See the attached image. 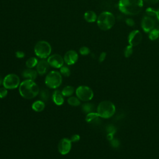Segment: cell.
I'll list each match as a JSON object with an SVG mask.
<instances>
[{"label": "cell", "instance_id": "obj_1", "mask_svg": "<svg viewBox=\"0 0 159 159\" xmlns=\"http://www.w3.org/2000/svg\"><path fill=\"white\" fill-rule=\"evenodd\" d=\"M118 6L122 13L135 16L141 12L143 7V0H120Z\"/></svg>", "mask_w": 159, "mask_h": 159}, {"label": "cell", "instance_id": "obj_2", "mask_svg": "<svg viewBox=\"0 0 159 159\" xmlns=\"http://www.w3.org/2000/svg\"><path fill=\"white\" fill-rule=\"evenodd\" d=\"M19 91L20 96L27 99L34 98L40 92L38 85L31 80H25L19 85Z\"/></svg>", "mask_w": 159, "mask_h": 159}, {"label": "cell", "instance_id": "obj_3", "mask_svg": "<svg viewBox=\"0 0 159 159\" xmlns=\"http://www.w3.org/2000/svg\"><path fill=\"white\" fill-rule=\"evenodd\" d=\"M97 24L100 29L107 30L113 27L115 24V17L109 12H103L97 18Z\"/></svg>", "mask_w": 159, "mask_h": 159}, {"label": "cell", "instance_id": "obj_4", "mask_svg": "<svg viewBox=\"0 0 159 159\" xmlns=\"http://www.w3.org/2000/svg\"><path fill=\"white\" fill-rule=\"evenodd\" d=\"M116 112L115 105L109 101H103L101 102L97 107V113L99 116L107 119L111 117Z\"/></svg>", "mask_w": 159, "mask_h": 159}, {"label": "cell", "instance_id": "obj_5", "mask_svg": "<svg viewBox=\"0 0 159 159\" xmlns=\"http://www.w3.org/2000/svg\"><path fill=\"white\" fill-rule=\"evenodd\" d=\"M62 82V77L60 73L57 71H50L46 76L45 83L47 87L55 89L59 87Z\"/></svg>", "mask_w": 159, "mask_h": 159}, {"label": "cell", "instance_id": "obj_6", "mask_svg": "<svg viewBox=\"0 0 159 159\" xmlns=\"http://www.w3.org/2000/svg\"><path fill=\"white\" fill-rule=\"evenodd\" d=\"M52 47L50 44L44 40L39 41L34 47L35 55L40 58H46L50 55Z\"/></svg>", "mask_w": 159, "mask_h": 159}, {"label": "cell", "instance_id": "obj_7", "mask_svg": "<svg viewBox=\"0 0 159 159\" xmlns=\"http://www.w3.org/2000/svg\"><path fill=\"white\" fill-rule=\"evenodd\" d=\"M77 98L83 101H89L94 96L93 90L87 86H80L76 89Z\"/></svg>", "mask_w": 159, "mask_h": 159}, {"label": "cell", "instance_id": "obj_8", "mask_svg": "<svg viewBox=\"0 0 159 159\" xmlns=\"http://www.w3.org/2000/svg\"><path fill=\"white\" fill-rule=\"evenodd\" d=\"M2 84L7 89H16L20 85V79L16 74L11 73L4 77Z\"/></svg>", "mask_w": 159, "mask_h": 159}, {"label": "cell", "instance_id": "obj_9", "mask_svg": "<svg viewBox=\"0 0 159 159\" xmlns=\"http://www.w3.org/2000/svg\"><path fill=\"white\" fill-rule=\"evenodd\" d=\"M142 40V34L139 30L132 31L128 36V42L130 45L134 47L139 45Z\"/></svg>", "mask_w": 159, "mask_h": 159}, {"label": "cell", "instance_id": "obj_10", "mask_svg": "<svg viewBox=\"0 0 159 159\" xmlns=\"http://www.w3.org/2000/svg\"><path fill=\"white\" fill-rule=\"evenodd\" d=\"M71 148V142L70 139L63 138L61 139L58 145V152L61 155H66L68 153Z\"/></svg>", "mask_w": 159, "mask_h": 159}, {"label": "cell", "instance_id": "obj_11", "mask_svg": "<svg viewBox=\"0 0 159 159\" xmlns=\"http://www.w3.org/2000/svg\"><path fill=\"white\" fill-rule=\"evenodd\" d=\"M48 63L50 66L55 68H60L64 63V59L58 54H53L48 58Z\"/></svg>", "mask_w": 159, "mask_h": 159}, {"label": "cell", "instance_id": "obj_12", "mask_svg": "<svg viewBox=\"0 0 159 159\" xmlns=\"http://www.w3.org/2000/svg\"><path fill=\"white\" fill-rule=\"evenodd\" d=\"M78 58V55L77 52L73 50H70L66 52L64 55V61L68 65L75 64Z\"/></svg>", "mask_w": 159, "mask_h": 159}, {"label": "cell", "instance_id": "obj_13", "mask_svg": "<svg viewBox=\"0 0 159 159\" xmlns=\"http://www.w3.org/2000/svg\"><path fill=\"white\" fill-rule=\"evenodd\" d=\"M142 28L146 33L150 32L154 28L155 22L153 19L149 16H145L142 20Z\"/></svg>", "mask_w": 159, "mask_h": 159}, {"label": "cell", "instance_id": "obj_14", "mask_svg": "<svg viewBox=\"0 0 159 159\" xmlns=\"http://www.w3.org/2000/svg\"><path fill=\"white\" fill-rule=\"evenodd\" d=\"M49 66H50V65L48 64L47 60H41L38 62L36 66L37 71L39 75H43L47 73V71L49 68Z\"/></svg>", "mask_w": 159, "mask_h": 159}, {"label": "cell", "instance_id": "obj_15", "mask_svg": "<svg viewBox=\"0 0 159 159\" xmlns=\"http://www.w3.org/2000/svg\"><path fill=\"white\" fill-rule=\"evenodd\" d=\"M52 99L54 103L58 106L62 105L64 102L63 95L61 93V91L59 90H55L52 94Z\"/></svg>", "mask_w": 159, "mask_h": 159}, {"label": "cell", "instance_id": "obj_16", "mask_svg": "<svg viewBox=\"0 0 159 159\" xmlns=\"http://www.w3.org/2000/svg\"><path fill=\"white\" fill-rule=\"evenodd\" d=\"M22 75V76L26 80H34L37 78V71H36L35 70L32 68H27L24 70Z\"/></svg>", "mask_w": 159, "mask_h": 159}, {"label": "cell", "instance_id": "obj_17", "mask_svg": "<svg viewBox=\"0 0 159 159\" xmlns=\"http://www.w3.org/2000/svg\"><path fill=\"white\" fill-rule=\"evenodd\" d=\"M84 18L88 22H94L97 19V16L94 11H88L84 13Z\"/></svg>", "mask_w": 159, "mask_h": 159}, {"label": "cell", "instance_id": "obj_18", "mask_svg": "<svg viewBox=\"0 0 159 159\" xmlns=\"http://www.w3.org/2000/svg\"><path fill=\"white\" fill-rule=\"evenodd\" d=\"M45 103L43 101H36L32 104V108L35 112H41L45 108Z\"/></svg>", "mask_w": 159, "mask_h": 159}, {"label": "cell", "instance_id": "obj_19", "mask_svg": "<svg viewBox=\"0 0 159 159\" xmlns=\"http://www.w3.org/2000/svg\"><path fill=\"white\" fill-rule=\"evenodd\" d=\"M74 88L71 86H66L63 88V89L61 91V93L63 95V96L68 97L71 96L73 93H74Z\"/></svg>", "mask_w": 159, "mask_h": 159}, {"label": "cell", "instance_id": "obj_20", "mask_svg": "<svg viewBox=\"0 0 159 159\" xmlns=\"http://www.w3.org/2000/svg\"><path fill=\"white\" fill-rule=\"evenodd\" d=\"M38 62V60L35 57H30L26 61L25 65L28 68H32L37 66Z\"/></svg>", "mask_w": 159, "mask_h": 159}, {"label": "cell", "instance_id": "obj_21", "mask_svg": "<svg viewBox=\"0 0 159 159\" xmlns=\"http://www.w3.org/2000/svg\"><path fill=\"white\" fill-rule=\"evenodd\" d=\"M68 103L71 106H78L80 104V101L76 97L70 96L68 99Z\"/></svg>", "mask_w": 159, "mask_h": 159}, {"label": "cell", "instance_id": "obj_22", "mask_svg": "<svg viewBox=\"0 0 159 159\" xmlns=\"http://www.w3.org/2000/svg\"><path fill=\"white\" fill-rule=\"evenodd\" d=\"M81 109L84 112L88 114L93 111L94 106L91 103H85L83 104Z\"/></svg>", "mask_w": 159, "mask_h": 159}, {"label": "cell", "instance_id": "obj_23", "mask_svg": "<svg viewBox=\"0 0 159 159\" xmlns=\"http://www.w3.org/2000/svg\"><path fill=\"white\" fill-rule=\"evenodd\" d=\"M98 117H99V115H98V114L97 112H89V113L86 114L85 120H86V122H90L96 119Z\"/></svg>", "mask_w": 159, "mask_h": 159}, {"label": "cell", "instance_id": "obj_24", "mask_svg": "<svg viewBox=\"0 0 159 159\" xmlns=\"http://www.w3.org/2000/svg\"><path fill=\"white\" fill-rule=\"evenodd\" d=\"M159 37V30L158 29H152L148 35V37L151 40H155L157 39Z\"/></svg>", "mask_w": 159, "mask_h": 159}, {"label": "cell", "instance_id": "obj_25", "mask_svg": "<svg viewBox=\"0 0 159 159\" xmlns=\"http://www.w3.org/2000/svg\"><path fill=\"white\" fill-rule=\"evenodd\" d=\"M40 92V96L41 99H42V101H48L50 98V94H49L48 91L45 89H43Z\"/></svg>", "mask_w": 159, "mask_h": 159}, {"label": "cell", "instance_id": "obj_26", "mask_svg": "<svg viewBox=\"0 0 159 159\" xmlns=\"http://www.w3.org/2000/svg\"><path fill=\"white\" fill-rule=\"evenodd\" d=\"M60 71L61 75H63L65 77H68L71 74L70 70L67 66H62L60 68Z\"/></svg>", "mask_w": 159, "mask_h": 159}, {"label": "cell", "instance_id": "obj_27", "mask_svg": "<svg viewBox=\"0 0 159 159\" xmlns=\"http://www.w3.org/2000/svg\"><path fill=\"white\" fill-rule=\"evenodd\" d=\"M133 53V47L129 45L128 46H127L125 47V48L124 49V56L126 58H128L129 57H130L132 55Z\"/></svg>", "mask_w": 159, "mask_h": 159}, {"label": "cell", "instance_id": "obj_28", "mask_svg": "<svg viewBox=\"0 0 159 159\" xmlns=\"http://www.w3.org/2000/svg\"><path fill=\"white\" fill-rule=\"evenodd\" d=\"M146 14L150 17L155 16L157 17V11L152 7H148L146 9Z\"/></svg>", "mask_w": 159, "mask_h": 159}, {"label": "cell", "instance_id": "obj_29", "mask_svg": "<svg viewBox=\"0 0 159 159\" xmlns=\"http://www.w3.org/2000/svg\"><path fill=\"white\" fill-rule=\"evenodd\" d=\"M80 53L82 55H87L90 53V50L87 47H82L79 50Z\"/></svg>", "mask_w": 159, "mask_h": 159}, {"label": "cell", "instance_id": "obj_30", "mask_svg": "<svg viewBox=\"0 0 159 159\" xmlns=\"http://www.w3.org/2000/svg\"><path fill=\"white\" fill-rule=\"evenodd\" d=\"M7 95V89L5 87L0 88V98H4Z\"/></svg>", "mask_w": 159, "mask_h": 159}, {"label": "cell", "instance_id": "obj_31", "mask_svg": "<svg viewBox=\"0 0 159 159\" xmlns=\"http://www.w3.org/2000/svg\"><path fill=\"white\" fill-rule=\"evenodd\" d=\"M80 136L78 134H74L70 138V140L71 142H77L80 140Z\"/></svg>", "mask_w": 159, "mask_h": 159}, {"label": "cell", "instance_id": "obj_32", "mask_svg": "<svg viewBox=\"0 0 159 159\" xmlns=\"http://www.w3.org/2000/svg\"><path fill=\"white\" fill-rule=\"evenodd\" d=\"M125 23L127 24V25L130 26V27L134 26V24H135V22L134 21V20L132 19H130V18L127 19L126 20H125Z\"/></svg>", "mask_w": 159, "mask_h": 159}, {"label": "cell", "instance_id": "obj_33", "mask_svg": "<svg viewBox=\"0 0 159 159\" xmlns=\"http://www.w3.org/2000/svg\"><path fill=\"white\" fill-rule=\"evenodd\" d=\"M24 56H25V53H24V52H23L22 51H17L16 52V57L18 58H24Z\"/></svg>", "mask_w": 159, "mask_h": 159}, {"label": "cell", "instance_id": "obj_34", "mask_svg": "<svg viewBox=\"0 0 159 159\" xmlns=\"http://www.w3.org/2000/svg\"><path fill=\"white\" fill-rule=\"evenodd\" d=\"M106 57V52H102L100 55H99V62H102L105 58Z\"/></svg>", "mask_w": 159, "mask_h": 159}, {"label": "cell", "instance_id": "obj_35", "mask_svg": "<svg viewBox=\"0 0 159 159\" xmlns=\"http://www.w3.org/2000/svg\"><path fill=\"white\" fill-rule=\"evenodd\" d=\"M144 1L149 4H155L159 1V0H144Z\"/></svg>", "mask_w": 159, "mask_h": 159}, {"label": "cell", "instance_id": "obj_36", "mask_svg": "<svg viewBox=\"0 0 159 159\" xmlns=\"http://www.w3.org/2000/svg\"><path fill=\"white\" fill-rule=\"evenodd\" d=\"M157 17L158 18V19L159 20V9L157 11Z\"/></svg>", "mask_w": 159, "mask_h": 159}, {"label": "cell", "instance_id": "obj_37", "mask_svg": "<svg viewBox=\"0 0 159 159\" xmlns=\"http://www.w3.org/2000/svg\"><path fill=\"white\" fill-rule=\"evenodd\" d=\"M2 82H3V80H2V77H1V76L0 75V85L2 83Z\"/></svg>", "mask_w": 159, "mask_h": 159}]
</instances>
